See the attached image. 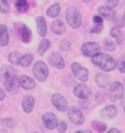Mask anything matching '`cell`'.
I'll return each mask as SVG.
<instances>
[{"instance_id":"cell-1","label":"cell","mask_w":125,"mask_h":133,"mask_svg":"<svg viewBox=\"0 0 125 133\" xmlns=\"http://www.w3.org/2000/svg\"><path fill=\"white\" fill-rule=\"evenodd\" d=\"M0 81L3 83L5 89L11 93H16L20 87L16 71L8 64H3L0 66Z\"/></svg>"},{"instance_id":"cell-2","label":"cell","mask_w":125,"mask_h":133,"mask_svg":"<svg viewBox=\"0 0 125 133\" xmlns=\"http://www.w3.org/2000/svg\"><path fill=\"white\" fill-rule=\"evenodd\" d=\"M92 63L95 65L100 66V68L103 69V71H105V72H110V71H113L117 66V63H116L115 59L110 57L109 55L101 53V52H98L96 56L92 57Z\"/></svg>"},{"instance_id":"cell-3","label":"cell","mask_w":125,"mask_h":133,"mask_svg":"<svg viewBox=\"0 0 125 133\" xmlns=\"http://www.w3.org/2000/svg\"><path fill=\"white\" fill-rule=\"evenodd\" d=\"M65 19L72 28H78L81 25V15L75 7H68L65 12Z\"/></svg>"},{"instance_id":"cell-4","label":"cell","mask_w":125,"mask_h":133,"mask_svg":"<svg viewBox=\"0 0 125 133\" xmlns=\"http://www.w3.org/2000/svg\"><path fill=\"white\" fill-rule=\"evenodd\" d=\"M33 75L39 81H44L48 77V66L45 65L44 61H36L33 64Z\"/></svg>"},{"instance_id":"cell-5","label":"cell","mask_w":125,"mask_h":133,"mask_svg":"<svg viewBox=\"0 0 125 133\" xmlns=\"http://www.w3.org/2000/svg\"><path fill=\"white\" fill-rule=\"evenodd\" d=\"M108 96L110 100H119L124 96V87L121 85V83L115 81L108 87Z\"/></svg>"},{"instance_id":"cell-6","label":"cell","mask_w":125,"mask_h":133,"mask_svg":"<svg viewBox=\"0 0 125 133\" xmlns=\"http://www.w3.org/2000/svg\"><path fill=\"white\" fill-rule=\"evenodd\" d=\"M51 103L53 104V107L60 110V112H64V110L68 109V101H67V98L60 95V93H53L51 96Z\"/></svg>"},{"instance_id":"cell-7","label":"cell","mask_w":125,"mask_h":133,"mask_svg":"<svg viewBox=\"0 0 125 133\" xmlns=\"http://www.w3.org/2000/svg\"><path fill=\"white\" fill-rule=\"evenodd\" d=\"M71 69L73 72V75L77 77L78 80H81V81H87L88 80V77H89V72L87 68H84V66H81L78 63H73L71 65Z\"/></svg>"},{"instance_id":"cell-8","label":"cell","mask_w":125,"mask_h":133,"mask_svg":"<svg viewBox=\"0 0 125 133\" xmlns=\"http://www.w3.org/2000/svg\"><path fill=\"white\" fill-rule=\"evenodd\" d=\"M68 117H69V120L76 125H80V124L84 123V116L81 113V110L77 107H71L68 109Z\"/></svg>"},{"instance_id":"cell-9","label":"cell","mask_w":125,"mask_h":133,"mask_svg":"<svg viewBox=\"0 0 125 133\" xmlns=\"http://www.w3.org/2000/svg\"><path fill=\"white\" fill-rule=\"evenodd\" d=\"M81 52H83V55H85V56L93 57L100 52V45L97 43H92V41L84 43L83 47H81Z\"/></svg>"},{"instance_id":"cell-10","label":"cell","mask_w":125,"mask_h":133,"mask_svg":"<svg viewBox=\"0 0 125 133\" xmlns=\"http://www.w3.org/2000/svg\"><path fill=\"white\" fill-rule=\"evenodd\" d=\"M43 123H44V125H45L47 129H55V128H57V125H59L57 117H56L53 113H51V112H47V113L43 115Z\"/></svg>"},{"instance_id":"cell-11","label":"cell","mask_w":125,"mask_h":133,"mask_svg":"<svg viewBox=\"0 0 125 133\" xmlns=\"http://www.w3.org/2000/svg\"><path fill=\"white\" fill-rule=\"evenodd\" d=\"M73 95L77 96L78 98L87 100V98L90 96V89H89L87 85H84V84H78V85H76V87L73 88Z\"/></svg>"},{"instance_id":"cell-12","label":"cell","mask_w":125,"mask_h":133,"mask_svg":"<svg viewBox=\"0 0 125 133\" xmlns=\"http://www.w3.org/2000/svg\"><path fill=\"white\" fill-rule=\"evenodd\" d=\"M48 61L55 66V68H57V69H63L64 68V59L61 57V55L57 53V52H53L52 55H49V57H48Z\"/></svg>"},{"instance_id":"cell-13","label":"cell","mask_w":125,"mask_h":133,"mask_svg":"<svg viewBox=\"0 0 125 133\" xmlns=\"http://www.w3.org/2000/svg\"><path fill=\"white\" fill-rule=\"evenodd\" d=\"M19 85L25 91H29V89H33L35 88V80L31 79L29 76H20L19 77Z\"/></svg>"},{"instance_id":"cell-14","label":"cell","mask_w":125,"mask_h":133,"mask_svg":"<svg viewBox=\"0 0 125 133\" xmlns=\"http://www.w3.org/2000/svg\"><path fill=\"white\" fill-rule=\"evenodd\" d=\"M98 16H101L103 19L105 17L107 20H115L117 15L113 9H110L105 5H101V7H98Z\"/></svg>"},{"instance_id":"cell-15","label":"cell","mask_w":125,"mask_h":133,"mask_svg":"<svg viewBox=\"0 0 125 133\" xmlns=\"http://www.w3.org/2000/svg\"><path fill=\"white\" fill-rule=\"evenodd\" d=\"M21 107L25 113H31L33 108H35V98L32 96H24L23 97V101H21Z\"/></svg>"},{"instance_id":"cell-16","label":"cell","mask_w":125,"mask_h":133,"mask_svg":"<svg viewBox=\"0 0 125 133\" xmlns=\"http://www.w3.org/2000/svg\"><path fill=\"white\" fill-rule=\"evenodd\" d=\"M19 35H20V39L23 43H28L32 37L31 35V29L25 25V24H20L19 25Z\"/></svg>"},{"instance_id":"cell-17","label":"cell","mask_w":125,"mask_h":133,"mask_svg":"<svg viewBox=\"0 0 125 133\" xmlns=\"http://www.w3.org/2000/svg\"><path fill=\"white\" fill-rule=\"evenodd\" d=\"M100 115H101V117L113 118V117H116V115H117V108L113 107V105H108V107H105V108H103L100 110Z\"/></svg>"},{"instance_id":"cell-18","label":"cell","mask_w":125,"mask_h":133,"mask_svg":"<svg viewBox=\"0 0 125 133\" xmlns=\"http://www.w3.org/2000/svg\"><path fill=\"white\" fill-rule=\"evenodd\" d=\"M9 41V33L7 29V25H0V47H5Z\"/></svg>"},{"instance_id":"cell-19","label":"cell","mask_w":125,"mask_h":133,"mask_svg":"<svg viewBox=\"0 0 125 133\" xmlns=\"http://www.w3.org/2000/svg\"><path fill=\"white\" fill-rule=\"evenodd\" d=\"M95 81H96V84L98 85V87H101V88H107V87H109V77L105 75V73H97L96 75V77H95Z\"/></svg>"},{"instance_id":"cell-20","label":"cell","mask_w":125,"mask_h":133,"mask_svg":"<svg viewBox=\"0 0 125 133\" xmlns=\"http://www.w3.org/2000/svg\"><path fill=\"white\" fill-rule=\"evenodd\" d=\"M36 27H37V32L40 36H45L47 33V24H45V20L43 16H39L36 19Z\"/></svg>"},{"instance_id":"cell-21","label":"cell","mask_w":125,"mask_h":133,"mask_svg":"<svg viewBox=\"0 0 125 133\" xmlns=\"http://www.w3.org/2000/svg\"><path fill=\"white\" fill-rule=\"evenodd\" d=\"M52 31L56 33V35H61V33L65 31V25L61 20H56L52 23Z\"/></svg>"},{"instance_id":"cell-22","label":"cell","mask_w":125,"mask_h":133,"mask_svg":"<svg viewBox=\"0 0 125 133\" xmlns=\"http://www.w3.org/2000/svg\"><path fill=\"white\" fill-rule=\"evenodd\" d=\"M60 11H61L60 4H59V3H55V4H52V5L48 8L47 15H48L49 17H56V16H57V15L60 14Z\"/></svg>"},{"instance_id":"cell-23","label":"cell","mask_w":125,"mask_h":133,"mask_svg":"<svg viewBox=\"0 0 125 133\" xmlns=\"http://www.w3.org/2000/svg\"><path fill=\"white\" fill-rule=\"evenodd\" d=\"M110 36L116 40V43H121V41H122L121 31H120L119 27H112V28H110Z\"/></svg>"},{"instance_id":"cell-24","label":"cell","mask_w":125,"mask_h":133,"mask_svg":"<svg viewBox=\"0 0 125 133\" xmlns=\"http://www.w3.org/2000/svg\"><path fill=\"white\" fill-rule=\"evenodd\" d=\"M49 45H51L49 40H47V39L41 40L40 45H39V48H37V53H39V55H43V53H45V51H47V49L49 48Z\"/></svg>"},{"instance_id":"cell-25","label":"cell","mask_w":125,"mask_h":133,"mask_svg":"<svg viewBox=\"0 0 125 133\" xmlns=\"http://www.w3.org/2000/svg\"><path fill=\"white\" fill-rule=\"evenodd\" d=\"M32 61H33L32 55H23L21 59H20V65L21 66H29Z\"/></svg>"},{"instance_id":"cell-26","label":"cell","mask_w":125,"mask_h":133,"mask_svg":"<svg viewBox=\"0 0 125 133\" xmlns=\"http://www.w3.org/2000/svg\"><path fill=\"white\" fill-rule=\"evenodd\" d=\"M20 59H21V55L19 52H12L8 56V60L11 64H20Z\"/></svg>"},{"instance_id":"cell-27","label":"cell","mask_w":125,"mask_h":133,"mask_svg":"<svg viewBox=\"0 0 125 133\" xmlns=\"http://www.w3.org/2000/svg\"><path fill=\"white\" fill-rule=\"evenodd\" d=\"M15 5H16V9L20 11V12H25V11L28 9V7H29V4L25 2V0H17Z\"/></svg>"},{"instance_id":"cell-28","label":"cell","mask_w":125,"mask_h":133,"mask_svg":"<svg viewBox=\"0 0 125 133\" xmlns=\"http://www.w3.org/2000/svg\"><path fill=\"white\" fill-rule=\"evenodd\" d=\"M2 125L4 128H14L16 125L14 118H2Z\"/></svg>"},{"instance_id":"cell-29","label":"cell","mask_w":125,"mask_h":133,"mask_svg":"<svg viewBox=\"0 0 125 133\" xmlns=\"http://www.w3.org/2000/svg\"><path fill=\"white\" fill-rule=\"evenodd\" d=\"M104 48L107 51H115L116 49V43L109 40V39H107V40H104Z\"/></svg>"},{"instance_id":"cell-30","label":"cell","mask_w":125,"mask_h":133,"mask_svg":"<svg viewBox=\"0 0 125 133\" xmlns=\"http://www.w3.org/2000/svg\"><path fill=\"white\" fill-rule=\"evenodd\" d=\"M0 11L3 14H8L9 12V3L7 0H0Z\"/></svg>"},{"instance_id":"cell-31","label":"cell","mask_w":125,"mask_h":133,"mask_svg":"<svg viewBox=\"0 0 125 133\" xmlns=\"http://www.w3.org/2000/svg\"><path fill=\"white\" fill-rule=\"evenodd\" d=\"M60 49L63 51V52H65V51H69V48H71V43H69V40H63V41H60Z\"/></svg>"},{"instance_id":"cell-32","label":"cell","mask_w":125,"mask_h":133,"mask_svg":"<svg viewBox=\"0 0 125 133\" xmlns=\"http://www.w3.org/2000/svg\"><path fill=\"white\" fill-rule=\"evenodd\" d=\"M93 127H95V129L97 130V132H105V129H107V125L105 124H103V123H93Z\"/></svg>"},{"instance_id":"cell-33","label":"cell","mask_w":125,"mask_h":133,"mask_svg":"<svg viewBox=\"0 0 125 133\" xmlns=\"http://www.w3.org/2000/svg\"><path fill=\"white\" fill-rule=\"evenodd\" d=\"M117 68H119V71L121 73L125 72V57H121V60L117 61Z\"/></svg>"},{"instance_id":"cell-34","label":"cell","mask_w":125,"mask_h":133,"mask_svg":"<svg viewBox=\"0 0 125 133\" xmlns=\"http://www.w3.org/2000/svg\"><path fill=\"white\" fill-rule=\"evenodd\" d=\"M119 5V2L117 0H108V2H105V7H108V8H115V7H117Z\"/></svg>"},{"instance_id":"cell-35","label":"cell","mask_w":125,"mask_h":133,"mask_svg":"<svg viewBox=\"0 0 125 133\" xmlns=\"http://www.w3.org/2000/svg\"><path fill=\"white\" fill-rule=\"evenodd\" d=\"M57 127H59V128H57V130H59L60 133H63V132H65V130H67V123H64V121H60Z\"/></svg>"},{"instance_id":"cell-36","label":"cell","mask_w":125,"mask_h":133,"mask_svg":"<svg viewBox=\"0 0 125 133\" xmlns=\"http://www.w3.org/2000/svg\"><path fill=\"white\" fill-rule=\"evenodd\" d=\"M103 20L104 19L101 17V16H98V15L97 16H93V21H95V24H97V25L98 24H103Z\"/></svg>"},{"instance_id":"cell-37","label":"cell","mask_w":125,"mask_h":133,"mask_svg":"<svg viewBox=\"0 0 125 133\" xmlns=\"http://www.w3.org/2000/svg\"><path fill=\"white\" fill-rule=\"evenodd\" d=\"M101 29H103V24H98V25H96L95 28H92V32H93V33H98Z\"/></svg>"},{"instance_id":"cell-38","label":"cell","mask_w":125,"mask_h":133,"mask_svg":"<svg viewBox=\"0 0 125 133\" xmlns=\"http://www.w3.org/2000/svg\"><path fill=\"white\" fill-rule=\"evenodd\" d=\"M115 20H117V24H119V27H122V21H124L122 19H120L119 16H116V19H115Z\"/></svg>"},{"instance_id":"cell-39","label":"cell","mask_w":125,"mask_h":133,"mask_svg":"<svg viewBox=\"0 0 125 133\" xmlns=\"http://www.w3.org/2000/svg\"><path fill=\"white\" fill-rule=\"evenodd\" d=\"M4 97H5V92L0 88V100H4Z\"/></svg>"},{"instance_id":"cell-40","label":"cell","mask_w":125,"mask_h":133,"mask_svg":"<svg viewBox=\"0 0 125 133\" xmlns=\"http://www.w3.org/2000/svg\"><path fill=\"white\" fill-rule=\"evenodd\" d=\"M107 133H120V130H119V129H116V128H112V129H109Z\"/></svg>"},{"instance_id":"cell-41","label":"cell","mask_w":125,"mask_h":133,"mask_svg":"<svg viewBox=\"0 0 125 133\" xmlns=\"http://www.w3.org/2000/svg\"><path fill=\"white\" fill-rule=\"evenodd\" d=\"M75 133H85V132H83V130H77V132H75Z\"/></svg>"},{"instance_id":"cell-42","label":"cell","mask_w":125,"mask_h":133,"mask_svg":"<svg viewBox=\"0 0 125 133\" xmlns=\"http://www.w3.org/2000/svg\"><path fill=\"white\" fill-rule=\"evenodd\" d=\"M0 133H7V130H5V129H3V130H0Z\"/></svg>"},{"instance_id":"cell-43","label":"cell","mask_w":125,"mask_h":133,"mask_svg":"<svg viewBox=\"0 0 125 133\" xmlns=\"http://www.w3.org/2000/svg\"><path fill=\"white\" fill-rule=\"evenodd\" d=\"M122 20L125 21V12H124V15H122Z\"/></svg>"},{"instance_id":"cell-44","label":"cell","mask_w":125,"mask_h":133,"mask_svg":"<svg viewBox=\"0 0 125 133\" xmlns=\"http://www.w3.org/2000/svg\"><path fill=\"white\" fill-rule=\"evenodd\" d=\"M124 112H125V107H124Z\"/></svg>"}]
</instances>
